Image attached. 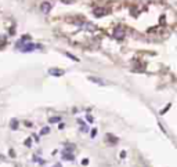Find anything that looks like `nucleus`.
<instances>
[{
  "label": "nucleus",
  "mask_w": 177,
  "mask_h": 167,
  "mask_svg": "<svg viewBox=\"0 0 177 167\" xmlns=\"http://www.w3.org/2000/svg\"><path fill=\"white\" fill-rule=\"evenodd\" d=\"M94 15L95 17H104V15H107V14L109 13L108 9H104V7H97V9H94Z\"/></svg>",
  "instance_id": "nucleus-1"
},
{
  "label": "nucleus",
  "mask_w": 177,
  "mask_h": 167,
  "mask_svg": "<svg viewBox=\"0 0 177 167\" xmlns=\"http://www.w3.org/2000/svg\"><path fill=\"white\" fill-rule=\"evenodd\" d=\"M21 46V44H19ZM19 46H17V47H19ZM35 47H40L39 44L36 46V44H32V43H28V44H22V48H19L21 51L24 53H28V51H32V50H35Z\"/></svg>",
  "instance_id": "nucleus-2"
},
{
  "label": "nucleus",
  "mask_w": 177,
  "mask_h": 167,
  "mask_svg": "<svg viewBox=\"0 0 177 167\" xmlns=\"http://www.w3.org/2000/svg\"><path fill=\"white\" fill-rule=\"evenodd\" d=\"M113 37H115V39L125 37V30L122 29V26H118V28H115V30H113Z\"/></svg>",
  "instance_id": "nucleus-3"
},
{
  "label": "nucleus",
  "mask_w": 177,
  "mask_h": 167,
  "mask_svg": "<svg viewBox=\"0 0 177 167\" xmlns=\"http://www.w3.org/2000/svg\"><path fill=\"white\" fill-rule=\"evenodd\" d=\"M42 11H43L44 14H48L51 11V4H50L48 1H44L43 4H42Z\"/></svg>",
  "instance_id": "nucleus-4"
},
{
  "label": "nucleus",
  "mask_w": 177,
  "mask_h": 167,
  "mask_svg": "<svg viewBox=\"0 0 177 167\" xmlns=\"http://www.w3.org/2000/svg\"><path fill=\"white\" fill-rule=\"evenodd\" d=\"M48 73H50V75H53V76H62V75H64V70H61V69H54V68H51L50 70H48Z\"/></svg>",
  "instance_id": "nucleus-5"
},
{
  "label": "nucleus",
  "mask_w": 177,
  "mask_h": 167,
  "mask_svg": "<svg viewBox=\"0 0 177 167\" xmlns=\"http://www.w3.org/2000/svg\"><path fill=\"white\" fill-rule=\"evenodd\" d=\"M62 159H64V160H74L75 156L71 153V152H66V150H64V152H62Z\"/></svg>",
  "instance_id": "nucleus-6"
},
{
  "label": "nucleus",
  "mask_w": 177,
  "mask_h": 167,
  "mask_svg": "<svg viewBox=\"0 0 177 167\" xmlns=\"http://www.w3.org/2000/svg\"><path fill=\"white\" fill-rule=\"evenodd\" d=\"M89 80L94 81V83H97V84H105V81H104L102 79H98V77H94V76H90L89 77Z\"/></svg>",
  "instance_id": "nucleus-7"
},
{
  "label": "nucleus",
  "mask_w": 177,
  "mask_h": 167,
  "mask_svg": "<svg viewBox=\"0 0 177 167\" xmlns=\"http://www.w3.org/2000/svg\"><path fill=\"white\" fill-rule=\"evenodd\" d=\"M11 129H13V130H17L18 129V122L15 119L11 120Z\"/></svg>",
  "instance_id": "nucleus-8"
},
{
  "label": "nucleus",
  "mask_w": 177,
  "mask_h": 167,
  "mask_svg": "<svg viewBox=\"0 0 177 167\" xmlns=\"http://www.w3.org/2000/svg\"><path fill=\"white\" fill-rule=\"evenodd\" d=\"M107 137H108V140H109V141H112V142H113V145H115V144L118 142V138H115L113 135H111V134H108Z\"/></svg>",
  "instance_id": "nucleus-9"
},
{
  "label": "nucleus",
  "mask_w": 177,
  "mask_h": 167,
  "mask_svg": "<svg viewBox=\"0 0 177 167\" xmlns=\"http://www.w3.org/2000/svg\"><path fill=\"white\" fill-rule=\"evenodd\" d=\"M61 120V117H58V116H56V117H50V123H57V122H60Z\"/></svg>",
  "instance_id": "nucleus-10"
},
{
  "label": "nucleus",
  "mask_w": 177,
  "mask_h": 167,
  "mask_svg": "<svg viewBox=\"0 0 177 167\" xmlns=\"http://www.w3.org/2000/svg\"><path fill=\"white\" fill-rule=\"evenodd\" d=\"M48 131H50V129H48V127H44V129H42V131H40V134H47Z\"/></svg>",
  "instance_id": "nucleus-11"
},
{
  "label": "nucleus",
  "mask_w": 177,
  "mask_h": 167,
  "mask_svg": "<svg viewBox=\"0 0 177 167\" xmlns=\"http://www.w3.org/2000/svg\"><path fill=\"white\" fill-rule=\"evenodd\" d=\"M30 142H32V140H30V138H28V140L25 141V145L26 146H30Z\"/></svg>",
  "instance_id": "nucleus-12"
},
{
  "label": "nucleus",
  "mask_w": 177,
  "mask_h": 167,
  "mask_svg": "<svg viewBox=\"0 0 177 167\" xmlns=\"http://www.w3.org/2000/svg\"><path fill=\"white\" fill-rule=\"evenodd\" d=\"M95 134H97V130L93 129V130H91V137H95Z\"/></svg>",
  "instance_id": "nucleus-13"
},
{
  "label": "nucleus",
  "mask_w": 177,
  "mask_h": 167,
  "mask_svg": "<svg viewBox=\"0 0 177 167\" xmlns=\"http://www.w3.org/2000/svg\"><path fill=\"white\" fill-rule=\"evenodd\" d=\"M87 163H89V160H87V159H83V160H82V164H83V166H86Z\"/></svg>",
  "instance_id": "nucleus-14"
},
{
  "label": "nucleus",
  "mask_w": 177,
  "mask_h": 167,
  "mask_svg": "<svg viewBox=\"0 0 177 167\" xmlns=\"http://www.w3.org/2000/svg\"><path fill=\"white\" fill-rule=\"evenodd\" d=\"M87 120H89L90 123H93V117H91V116H89V115H87Z\"/></svg>",
  "instance_id": "nucleus-15"
},
{
  "label": "nucleus",
  "mask_w": 177,
  "mask_h": 167,
  "mask_svg": "<svg viewBox=\"0 0 177 167\" xmlns=\"http://www.w3.org/2000/svg\"><path fill=\"white\" fill-rule=\"evenodd\" d=\"M125 156H126V152H125V150H122V152H121V158H125Z\"/></svg>",
  "instance_id": "nucleus-16"
},
{
  "label": "nucleus",
  "mask_w": 177,
  "mask_h": 167,
  "mask_svg": "<svg viewBox=\"0 0 177 167\" xmlns=\"http://www.w3.org/2000/svg\"><path fill=\"white\" fill-rule=\"evenodd\" d=\"M10 156H11V158H14V156H15V153H14V150H10Z\"/></svg>",
  "instance_id": "nucleus-17"
}]
</instances>
